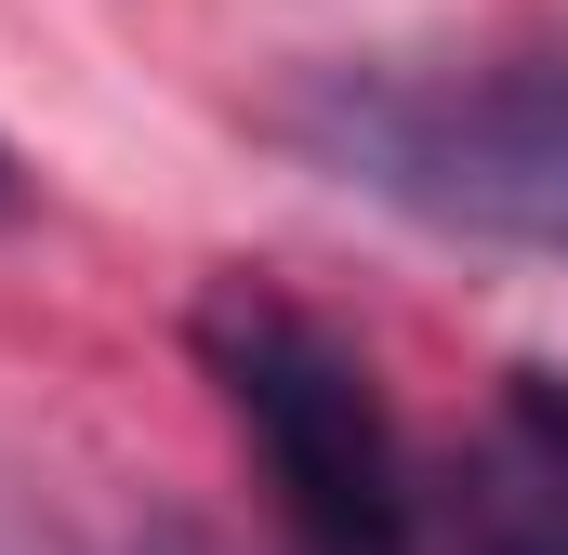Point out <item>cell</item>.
I'll return each mask as SVG.
<instances>
[{"label":"cell","instance_id":"6da1fadb","mask_svg":"<svg viewBox=\"0 0 568 555\" xmlns=\"http://www.w3.org/2000/svg\"><path fill=\"white\" fill-rule=\"evenodd\" d=\"M278 145L436 239L568 252V40L304 67L278 93Z\"/></svg>","mask_w":568,"mask_h":555},{"label":"cell","instance_id":"3957f363","mask_svg":"<svg viewBox=\"0 0 568 555\" xmlns=\"http://www.w3.org/2000/svg\"><path fill=\"white\" fill-rule=\"evenodd\" d=\"M449 555H568V371H503L489 423L436 490Z\"/></svg>","mask_w":568,"mask_h":555},{"label":"cell","instance_id":"277c9868","mask_svg":"<svg viewBox=\"0 0 568 555\" xmlns=\"http://www.w3.org/2000/svg\"><path fill=\"white\" fill-rule=\"evenodd\" d=\"M13 199H27V185H13V145H0V212H13Z\"/></svg>","mask_w":568,"mask_h":555},{"label":"cell","instance_id":"7a4b0ae2","mask_svg":"<svg viewBox=\"0 0 568 555\" xmlns=\"http://www.w3.org/2000/svg\"><path fill=\"white\" fill-rule=\"evenodd\" d=\"M185 344H199L212 397L239 423V450H252V476L278 503L291 555H436L424 463H410L397 411H384L371 357L317 304H291L265 278H212L199 317H185Z\"/></svg>","mask_w":568,"mask_h":555}]
</instances>
